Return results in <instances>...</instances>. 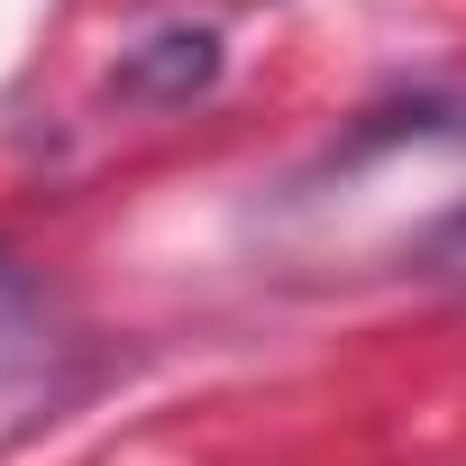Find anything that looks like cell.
Listing matches in <instances>:
<instances>
[{"instance_id": "obj_1", "label": "cell", "mask_w": 466, "mask_h": 466, "mask_svg": "<svg viewBox=\"0 0 466 466\" xmlns=\"http://www.w3.org/2000/svg\"><path fill=\"white\" fill-rule=\"evenodd\" d=\"M219 74V37L210 28H156L147 46L119 56V101H192Z\"/></svg>"}, {"instance_id": "obj_2", "label": "cell", "mask_w": 466, "mask_h": 466, "mask_svg": "<svg viewBox=\"0 0 466 466\" xmlns=\"http://www.w3.org/2000/svg\"><path fill=\"white\" fill-rule=\"evenodd\" d=\"M420 275H439V284H466V201L420 238Z\"/></svg>"}, {"instance_id": "obj_3", "label": "cell", "mask_w": 466, "mask_h": 466, "mask_svg": "<svg viewBox=\"0 0 466 466\" xmlns=\"http://www.w3.org/2000/svg\"><path fill=\"white\" fill-rule=\"evenodd\" d=\"M28 320H37V293H28V275H19L10 257H0V357L28 339Z\"/></svg>"}]
</instances>
